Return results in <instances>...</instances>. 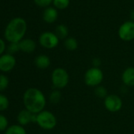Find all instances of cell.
<instances>
[{"mask_svg": "<svg viewBox=\"0 0 134 134\" xmlns=\"http://www.w3.org/2000/svg\"><path fill=\"white\" fill-rule=\"evenodd\" d=\"M23 103L26 110L32 114H39L46 107V97L39 88H29L23 95Z\"/></svg>", "mask_w": 134, "mask_h": 134, "instance_id": "6da1fadb", "label": "cell"}, {"mask_svg": "<svg viewBox=\"0 0 134 134\" xmlns=\"http://www.w3.org/2000/svg\"><path fill=\"white\" fill-rule=\"evenodd\" d=\"M26 30V21L21 18H16L8 23L5 29L4 36L10 43H19L22 40Z\"/></svg>", "mask_w": 134, "mask_h": 134, "instance_id": "7a4b0ae2", "label": "cell"}, {"mask_svg": "<svg viewBox=\"0 0 134 134\" xmlns=\"http://www.w3.org/2000/svg\"><path fill=\"white\" fill-rule=\"evenodd\" d=\"M51 77V83L55 89H62L68 85L70 82V75L68 72L62 67L55 68L52 71Z\"/></svg>", "mask_w": 134, "mask_h": 134, "instance_id": "3957f363", "label": "cell"}, {"mask_svg": "<svg viewBox=\"0 0 134 134\" xmlns=\"http://www.w3.org/2000/svg\"><path fill=\"white\" fill-rule=\"evenodd\" d=\"M103 73L100 68L97 67H91L88 69L85 74L84 81L86 85L92 88H96L101 85L103 81Z\"/></svg>", "mask_w": 134, "mask_h": 134, "instance_id": "277c9868", "label": "cell"}, {"mask_svg": "<svg viewBox=\"0 0 134 134\" xmlns=\"http://www.w3.org/2000/svg\"><path fill=\"white\" fill-rule=\"evenodd\" d=\"M36 124L44 130H51L57 125V118L49 110H43L37 114Z\"/></svg>", "mask_w": 134, "mask_h": 134, "instance_id": "5b68a950", "label": "cell"}, {"mask_svg": "<svg viewBox=\"0 0 134 134\" xmlns=\"http://www.w3.org/2000/svg\"><path fill=\"white\" fill-rule=\"evenodd\" d=\"M103 104L107 110L111 113H116L121 110L123 103L121 97L118 95L110 94L104 99Z\"/></svg>", "mask_w": 134, "mask_h": 134, "instance_id": "8992f818", "label": "cell"}, {"mask_svg": "<svg viewBox=\"0 0 134 134\" xmlns=\"http://www.w3.org/2000/svg\"><path fill=\"white\" fill-rule=\"evenodd\" d=\"M118 35L123 41H131L134 40V21H125L118 29Z\"/></svg>", "mask_w": 134, "mask_h": 134, "instance_id": "52a82bcc", "label": "cell"}, {"mask_svg": "<svg viewBox=\"0 0 134 134\" xmlns=\"http://www.w3.org/2000/svg\"><path fill=\"white\" fill-rule=\"evenodd\" d=\"M39 42L43 47L47 49H53L58 45L59 39L54 32H44L40 36Z\"/></svg>", "mask_w": 134, "mask_h": 134, "instance_id": "ba28073f", "label": "cell"}, {"mask_svg": "<svg viewBox=\"0 0 134 134\" xmlns=\"http://www.w3.org/2000/svg\"><path fill=\"white\" fill-rule=\"evenodd\" d=\"M16 65V58L13 54H5L0 56V70L2 72H10Z\"/></svg>", "mask_w": 134, "mask_h": 134, "instance_id": "9c48e42d", "label": "cell"}, {"mask_svg": "<svg viewBox=\"0 0 134 134\" xmlns=\"http://www.w3.org/2000/svg\"><path fill=\"white\" fill-rule=\"evenodd\" d=\"M18 121L19 125L24 126L27 125L29 123H36L37 119V114H32L28 110L25 109L21 110L18 114Z\"/></svg>", "mask_w": 134, "mask_h": 134, "instance_id": "30bf717a", "label": "cell"}, {"mask_svg": "<svg viewBox=\"0 0 134 134\" xmlns=\"http://www.w3.org/2000/svg\"><path fill=\"white\" fill-rule=\"evenodd\" d=\"M121 81L127 87L134 86V67L129 66L124 70L121 74Z\"/></svg>", "mask_w": 134, "mask_h": 134, "instance_id": "8fae6325", "label": "cell"}, {"mask_svg": "<svg viewBox=\"0 0 134 134\" xmlns=\"http://www.w3.org/2000/svg\"><path fill=\"white\" fill-rule=\"evenodd\" d=\"M58 10L56 8L54 7H47V9L44 10L43 13V19L45 22L48 24L54 23L57 19H58Z\"/></svg>", "mask_w": 134, "mask_h": 134, "instance_id": "7c38bea8", "label": "cell"}, {"mask_svg": "<svg viewBox=\"0 0 134 134\" xmlns=\"http://www.w3.org/2000/svg\"><path fill=\"white\" fill-rule=\"evenodd\" d=\"M20 50L25 53H32L36 47V42L32 39H24L19 42Z\"/></svg>", "mask_w": 134, "mask_h": 134, "instance_id": "4fadbf2b", "label": "cell"}, {"mask_svg": "<svg viewBox=\"0 0 134 134\" xmlns=\"http://www.w3.org/2000/svg\"><path fill=\"white\" fill-rule=\"evenodd\" d=\"M34 63L38 69L45 70L51 65V59L46 54H40L36 57Z\"/></svg>", "mask_w": 134, "mask_h": 134, "instance_id": "5bb4252c", "label": "cell"}, {"mask_svg": "<svg viewBox=\"0 0 134 134\" xmlns=\"http://www.w3.org/2000/svg\"><path fill=\"white\" fill-rule=\"evenodd\" d=\"M64 47L66 50L70 51H74L78 47V42L74 37H67L64 41Z\"/></svg>", "mask_w": 134, "mask_h": 134, "instance_id": "9a60e30c", "label": "cell"}, {"mask_svg": "<svg viewBox=\"0 0 134 134\" xmlns=\"http://www.w3.org/2000/svg\"><path fill=\"white\" fill-rule=\"evenodd\" d=\"M56 36L58 37L59 40H65L67 37H69V29L64 25H58L55 28V32Z\"/></svg>", "mask_w": 134, "mask_h": 134, "instance_id": "2e32d148", "label": "cell"}, {"mask_svg": "<svg viewBox=\"0 0 134 134\" xmlns=\"http://www.w3.org/2000/svg\"><path fill=\"white\" fill-rule=\"evenodd\" d=\"M6 134H26V130L21 125H12L6 130Z\"/></svg>", "mask_w": 134, "mask_h": 134, "instance_id": "e0dca14e", "label": "cell"}, {"mask_svg": "<svg viewBox=\"0 0 134 134\" xmlns=\"http://www.w3.org/2000/svg\"><path fill=\"white\" fill-rule=\"evenodd\" d=\"M62 99V93L58 89H54L49 95V100L53 104H58Z\"/></svg>", "mask_w": 134, "mask_h": 134, "instance_id": "ac0fdd59", "label": "cell"}, {"mask_svg": "<svg viewBox=\"0 0 134 134\" xmlns=\"http://www.w3.org/2000/svg\"><path fill=\"white\" fill-rule=\"evenodd\" d=\"M94 93L99 99H105L108 96V92H107V88L101 85L95 88Z\"/></svg>", "mask_w": 134, "mask_h": 134, "instance_id": "d6986e66", "label": "cell"}, {"mask_svg": "<svg viewBox=\"0 0 134 134\" xmlns=\"http://www.w3.org/2000/svg\"><path fill=\"white\" fill-rule=\"evenodd\" d=\"M70 0H53V4L56 9L64 10L69 7Z\"/></svg>", "mask_w": 134, "mask_h": 134, "instance_id": "ffe728a7", "label": "cell"}, {"mask_svg": "<svg viewBox=\"0 0 134 134\" xmlns=\"http://www.w3.org/2000/svg\"><path fill=\"white\" fill-rule=\"evenodd\" d=\"M10 105V102L8 98L3 95V94H0V111H4L6 110Z\"/></svg>", "mask_w": 134, "mask_h": 134, "instance_id": "44dd1931", "label": "cell"}, {"mask_svg": "<svg viewBox=\"0 0 134 134\" xmlns=\"http://www.w3.org/2000/svg\"><path fill=\"white\" fill-rule=\"evenodd\" d=\"M9 78L1 74L0 75V92H3L4 90H6L9 85Z\"/></svg>", "mask_w": 134, "mask_h": 134, "instance_id": "7402d4cb", "label": "cell"}, {"mask_svg": "<svg viewBox=\"0 0 134 134\" xmlns=\"http://www.w3.org/2000/svg\"><path fill=\"white\" fill-rule=\"evenodd\" d=\"M8 119L6 116L0 114V132H3L4 130H7L8 126Z\"/></svg>", "mask_w": 134, "mask_h": 134, "instance_id": "603a6c76", "label": "cell"}, {"mask_svg": "<svg viewBox=\"0 0 134 134\" xmlns=\"http://www.w3.org/2000/svg\"><path fill=\"white\" fill-rule=\"evenodd\" d=\"M7 51H8V54H13L18 52V51H21L19 43H10L7 47Z\"/></svg>", "mask_w": 134, "mask_h": 134, "instance_id": "cb8c5ba5", "label": "cell"}, {"mask_svg": "<svg viewBox=\"0 0 134 134\" xmlns=\"http://www.w3.org/2000/svg\"><path fill=\"white\" fill-rule=\"evenodd\" d=\"M34 2L39 7H48L51 3H53V0H34Z\"/></svg>", "mask_w": 134, "mask_h": 134, "instance_id": "d4e9b609", "label": "cell"}, {"mask_svg": "<svg viewBox=\"0 0 134 134\" xmlns=\"http://www.w3.org/2000/svg\"><path fill=\"white\" fill-rule=\"evenodd\" d=\"M102 63V61L99 58H94L92 60V64L93 67H97V68H99V66Z\"/></svg>", "mask_w": 134, "mask_h": 134, "instance_id": "484cf974", "label": "cell"}, {"mask_svg": "<svg viewBox=\"0 0 134 134\" xmlns=\"http://www.w3.org/2000/svg\"><path fill=\"white\" fill-rule=\"evenodd\" d=\"M6 49V43L3 40L0 39V55H1Z\"/></svg>", "mask_w": 134, "mask_h": 134, "instance_id": "4316f807", "label": "cell"}, {"mask_svg": "<svg viewBox=\"0 0 134 134\" xmlns=\"http://www.w3.org/2000/svg\"><path fill=\"white\" fill-rule=\"evenodd\" d=\"M130 17H131V19L132 21H134V10H132L130 14Z\"/></svg>", "mask_w": 134, "mask_h": 134, "instance_id": "83f0119b", "label": "cell"}, {"mask_svg": "<svg viewBox=\"0 0 134 134\" xmlns=\"http://www.w3.org/2000/svg\"><path fill=\"white\" fill-rule=\"evenodd\" d=\"M60 134H69V133H66V132H62V133H60Z\"/></svg>", "mask_w": 134, "mask_h": 134, "instance_id": "f1b7e54d", "label": "cell"}]
</instances>
